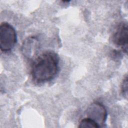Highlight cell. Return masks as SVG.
Masks as SVG:
<instances>
[{
	"instance_id": "cell-1",
	"label": "cell",
	"mask_w": 128,
	"mask_h": 128,
	"mask_svg": "<svg viewBox=\"0 0 128 128\" xmlns=\"http://www.w3.org/2000/svg\"><path fill=\"white\" fill-rule=\"evenodd\" d=\"M59 70V57L53 51H46L34 60L31 74L38 83H44L54 79Z\"/></svg>"
},
{
	"instance_id": "cell-2",
	"label": "cell",
	"mask_w": 128,
	"mask_h": 128,
	"mask_svg": "<svg viewBox=\"0 0 128 128\" xmlns=\"http://www.w3.org/2000/svg\"><path fill=\"white\" fill-rule=\"evenodd\" d=\"M17 41L16 30L10 24L3 22L0 26V48L3 52L11 50Z\"/></svg>"
},
{
	"instance_id": "cell-3",
	"label": "cell",
	"mask_w": 128,
	"mask_h": 128,
	"mask_svg": "<svg viewBox=\"0 0 128 128\" xmlns=\"http://www.w3.org/2000/svg\"><path fill=\"white\" fill-rule=\"evenodd\" d=\"M88 118L95 121L100 127L105 123L107 118V111L104 106L98 102L91 104L86 110Z\"/></svg>"
},
{
	"instance_id": "cell-4",
	"label": "cell",
	"mask_w": 128,
	"mask_h": 128,
	"mask_svg": "<svg viewBox=\"0 0 128 128\" xmlns=\"http://www.w3.org/2000/svg\"><path fill=\"white\" fill-rule=\"evenodd\" d=\"M112 40L114 44L120 47L124 52L127 54L128 28L126 23H120L117 26L112 34Z\"/></svg>"
},
{
	"instance_id": "cell-5",
	"label": "cell",
	"mask_w": 128,
	"mask_h": 128,
	"mask_svg": "<svg viewBox=\"0 0 128 128\" xmlns=\"http://www.w3.org/2000/svg\"><path fill=\"white\" fill-rule=\"evenodd\" d=\"M38 48V40L36 36H32L27 38L24 41L22 46V52L26 58L32 59L36 54Z\"/></svg>"
},
{
	"instance_id": "cell-6",
	"label": "cell",
	"mask_w": 128,
	"mask_h": 128,
	"mask_svg": "<svg viewBox=\"0 0 128 128\" xmlns=\"http://www.w3.org/2000/svg\"><path fill=\"white\" fill-rule=\"evenodd\" d=\"M78 128H100V126L95 121L87 117L86 118H83L80 121L78 125Z\"/></svg>"
},
{
	"instance_id": "cell-7",
	"label": "cell",
	"mask_w": 128,
	"mask_h": 128,
	"mask_svg": "<svg viewBox=\"0 0 128 128\" xmlns=\"http://www.w3.org/2000/svg\"><path fill=\"white\" fill-rule=\"evenodd\" d=\"M122 92L124 96L127 98L128 96V77L127 75L125 76L124 80H122L121 86Z\"/></svg>"
}]
</instances>
